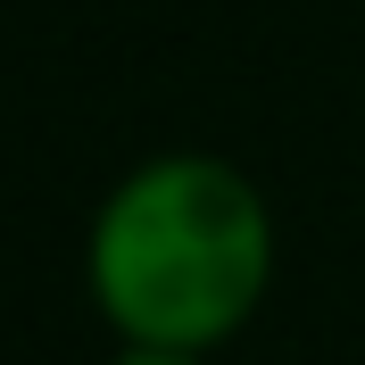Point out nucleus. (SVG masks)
<instances>
[{
  "label": "nucleus",
  "instance_id": "2",
  "mask_svg": "<svg viewBox=\"0 0 365 365\" xmlns=\"http://www.w3.org/2000/svg\"><path fill=\"white\" fill-rule=\"evenodd\" d=\"M125 365H182V349H141V357H125Z\"/></svg>",
  "mask_w": 365,
  "mask_h": 365
},
{
  "label": "nucleus",
  "instance_id": "1",
  "mask_svg": "<svg viewBox=\"0 0 365 365\" xmlns=\"http://www.w3.org/2000/svg\"><path fill=\"white\" fill-rule=\"evenodd\" d=\"M100 299L141 349L225 341L266 291V207L207 158L150 166L100 216Z\"/></svg>",
  "mask_w": 365,
  "mask_h": 365
}]
</instances>
